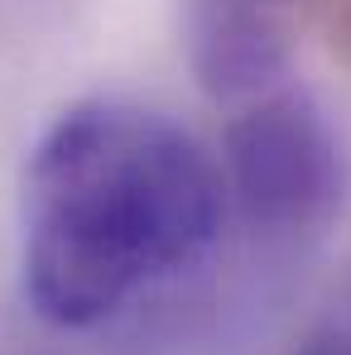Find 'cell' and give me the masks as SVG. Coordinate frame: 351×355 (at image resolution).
I'll return each instance as SVG.
<instances>
[{
    "label": "cell",
    "instance_id": "6da1fadb",
    "mask_svg": "<svg viewBox=\"0 0 351 355\" xmlns=\"http://www.w3.org/2000/svg\"><path fill=\"white\" fill-rule=\"evenodd\" d=\"M222 211L227 178L183 125L135 101H82L44 130L24 168V297L63 331L97 327L193 269Z\"/></svg>",
    "mask_w": 351,
    "mask_h": 355
},
{
    "label": "cell",
    "instance_id": "7a4b0ae2",
    "mask_svg": "<svg viewBox=\"0 0 351 355\" xmlns=\"http://www.w3.org/2000/svg\"><path fill=\"white\" fill-rule=\"evenodd\" d=\"M222 178L255 231H323L347 197V159L327 111L303 87H275L227 130Z\"/></svg>",
    "mask_w": 351,
    "mask_h": 355
},
{
    "label": "cell",
    "instance_id": "3957f363",
    "mask_svg": "<svg viewBox=\"0 0 351 355\" xmlns=\"http://www.w3.org/2000/svg\"><path fill=\"white\" fill-rule=\"evenodd\" d=\"M183 44L188 62L207 96L255 101L284 87L289 72V19L227 0H188L183 5Z\"/></svg>",
    "mask_w": 351,
    "mask_h": 355
},
{
    "label": "cell",
    "instance_id": "277c9868",
    "mask_svg": "<svg viewBox=\"0 0 351 355\" xmlns=\"http://www.w3.org/2000/svg\"><path fill=\"white\" fill-rule=\"evenodd\" d=\"M293 355H351V284L332 297V307L318 317V327L303 336Z\"/></svg>",
    "mask_w": 351,
    "mask_h": 355
},
{
    "label": "cell",
    "instance_id": "5b68a950",
    "mask_svg": "<svg viewBox=\"0 0 351 355\" xmlns=\"http://www.w3.org/2000/svg\"><path fill=\"white\" fill-rule=\"evenodd\" d=\"M227 5H250V10H265V15H284L289 19V10L298 0H227Z\"/></svg>",
    "mask_w": 351,
    "mask_h": 355
}]
</instances>
